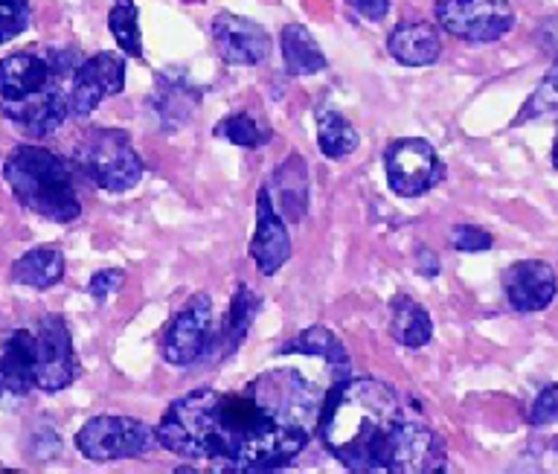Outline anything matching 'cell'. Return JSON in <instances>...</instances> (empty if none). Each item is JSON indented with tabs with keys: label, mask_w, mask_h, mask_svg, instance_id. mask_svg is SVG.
I'll use <instances>...</instances> for the list:
<instances>
[{
	"label": "cell",
	"mask_w": 558,
	"mask_h": 474,
	"mask_svg": "<svg viewBox=\"0 0 558 474\" xmlns=\"http://www.w3.org/2000/svg\"><path fill=\"white\" fill-rule=\"evenodd\" d=\"M326 387L300 367H274L235 390L201 387L174 399L157 442L216 472H277L317 437Z\"/></svg>",
	"instance_id": "1"
},
{
	"label": "cell",
	"mask_w": 558,
	"mask_h": 474,
	"mask_svg": "<svg viewBox=\"0 0 558 474\" xmlns=\"http://www.w3.org/2000/svg\"><path fill=\"white\" fill-rule=\"evenodd\" d=\"M317 437L349 472H445V446L410 396L381 378H340L323 402Z\"/></svg>",
	"instance_id": "2"
},
{
	"label": "cell",
	"mask_w": 558,
	"mask_h": 474,
	"mask_svg": "<svg viewBox=\"0 0 558 474\" xmlns=\"http://www.w3.org/2000/svg\"><path fill=\"white\" fill-rule=\"evenodd\" d=\"M3 178L17 202L41 219L68 224L82 212L73 169L50 149H41V146L12 149L3 163Z\"/></svg>",
	"instance_id": "3"
},
{
	"label": "cell",
	"mask_w": 558,
	"mask_h": 474,
	"mask_svg": "<svg viewBox=\"0 0 558 474\" xmlns=\"http://www.w3.org/2000/svg\"><path fill=\"white\" fill-rule=\"evenodd\" d=\"M76 167L105 193H129L143 178V160L120 129H94L87 134L78 143Z\"/></svg>",
	"instance_id": "4"
},
{
	"label": "cell",
	"mask_w": 558,
	"mask_h": 474,
	"mask_svg": "<svg viewBox=\"0 0 558 474\" xmlns=\"http://www.w3.org/2000/svg\"><path fill=\"white\" fill-rule=\"evenodd\" d=\"M157 446V430L131 416H94L76 434V448L94 463L134 460Z\"/></svg>",
	"instance_id": "5"
},
{
	"label": "cell",
	"mask_w": 558,
	"mask_h": 474,
	"mask_svg": "<svg viewBox=\"0 0 558 474\" xmlns=\"http://www.w3.org/2000/svg\"><path fill=\"white\" fill-rule=\"evenodd\" d=\"M434 12L445 33L471 45H492L514 27L509 0H436Z\"/></svg>",
	"instance_id": "6"
},
{
	"label": "cell",
	"mask_w": 558,
	"mask_h": 474,
	"mask_svg": "<svg viewBox=\"0 0 558 474\" xmlns=\"http://www.w3.org/2000/svg\"><path fill=\"white\" fill-rule=\"evenodd\" d=\"M384 172L399 198H418L442 181L445 167L430 143L422 137H404L384 151Z\"/></svg>",
	"instance_id": "7"
},
{
	"label": "cell",
	"mask_w": 558,
	"mask_h": 474,
	"mask_svg": "<svg viewBox=\"0 0 558 474\" xmlns=\"http://www.w3.org/2000/svg\"><path fill=\"white\" fill-rule=\"evenodd\" d=\"M35 387L44 393H59L78 376L76 352L68 324L59 315H47L35 326Z\"/></svg>",
	"instance_id": "8"
},
{
	"label": "cell",
	"mask_w": 558,
	"mask_h": 474,
	"mask_svg": "<svg viewBox=\"0 0 558 474\" xmlns=\"http://www.w3.org/2000/svg\"><path fill=\"white\" fill-rule=\"evenodd\" d=\"M125 88V59L120 53H96L76 64L70 76L68 106L73 114H90L102 99Z\"/></svg>",
	"instance_id": "9"
},
{
	"label": "cell",
	"mask_w": 558,
	"mask_h": 474,
	"mask_svg": "<svg viewBox=\"0 0 558 474\" xmlns=\"http://www.w3.org/2000/svg\"><path fill=\"white\" fill-rule=\"evenodd\" d=\"M209 332H213V300L207 294H195L166 329L163 358L172 367H192L207 350Z\"/></svg>",
	"instance_id": "10"
},
{
	"label": "cell",
	"mask_w": 558,
	"mask_h": 474,
	"mask_svg": "<svg viewBox=\"0 0 558 474\" xmlns=\"http://www.w3.org/2000/svg\"><path fill=\"white\" fill-rule=\"evenodd\" d=\"M73 64L38 53H15L0 62V102H21L59 80L73 76Z\"/></svg>",
	"instance_id": "11"
},
{
	"label": "cell",
	"mask_w": 558,
	"mask_h": 474,
	"mask_svg": "<svg viewBox=\"0 0 558 474\" xmlns=\"http://www.w3.org/2000/svg\"><path fill=\"white\" fill-rule=\"evenodd\" d=\"M35 390V335L17 329L0 350V411H17Z\"/></svg>",
	"instance_id": "12"
},
{
	"label": "cell",
	"mask_w": 558,
	"mask_h": 474,
	"mask_svg": "<svg viewBox=\"0 0 558 474\" xmlns=\"http://www.w3.org/2000/svg\"><path fill=\"white\" fill-rule=\"evenodd\" d=\"M213 41L227 64L256 68L270 56V36L251 19L218 12L213 19Z\"/></svg>",
	"instance_id": "13"
},
{
	"label": "cell",
	"mask_w": 558,
	"mask_h": 474,
	"mask_svg": "<svg viewBox=\"0 0 558 474\" xmlns=\"http://www.w3.org/2000/svg\"><path fill=\"white\" fill-rule=\"evenodd\" d=\"M291 251L294 247H291L288 221L274 207L268 190L262 186L259 198H256V230H253L251 239V259L265 277H274L291 259Z\"/></svg>",
	"instance_id": "14"
},
{
	"label": "cell",
	"mask_w": 558,
	"mask_h": 474,
	"mask_svg": "<svg viewBox=\"0 0 558 474\" xmlns=\"http://www.w3.org/2000/svg\"><path fill=\"white\" fill-rule=\"evenodd\" d=\"M64 82L59 80L47 85L44 90H38L35 97H26L21 102H0V111L3 117H9L12 123H17L26 134L33 137H47L59 129L70 114L68 106V90H64Z\"/></svg>",
	"instance_id": "15"
},
{
	"label": "cell",
	"mask_w": 558,
	"mask_h": 474,
	"mask_svg": "<svg viewBox=\"0 0 558 474\" xmlns=\"http://www.w3.org/2000/svg\"><path fill=\"white\" fill-rule=\"evenodd\" d=\"M504 291L514 312H521V315L544 312L556 300V271L541 259H523V263H514L506 271Z\"/></svg>",
	"instance_id": "16"
},
{
	"label": "cell",
	"mask_w": 558,
	"mask_h": 474,
	"mask_svg": "<svg viewBox=\"0 0 558 474\" xmlns=\"http://www.w3.org/2000/svg\"><path fill=\"white\" fill-rule=\"evenodd\" d=\"M387 50L404 68H427L442 56V38L439 29L427 21L399 24L387 38Z\"/></svg>",
	"instance_id": "17"
},
{
	"label": "cell",
	"mask_w": 558,
	"mask_h": 474,
	"mask_svg": "<svg viewBox=\"0 0 558 474\" xmlns=\"http://www.w3.org/2000/svg\"><path fill=\"white\" fill-rule=\"evenodd\" d=\"M265 190H268L274 207L282 212V219H303L308 210V169H305L303 158L291 155L288 160H282Z\"/></svg>",
	"instance_id": "18"
},
{
	"label": "cell",
	"mask_w": 558,
	"mask_h": 474,
	"mask_svg": "<svg viewBox=\"0 0 558 474\" xmlns=\"http://www.w3.org/2000/svg\"><path fill=\"white\" fill-rule=\"evenodd\" d=\"M256 312H259V297L253 294L251 285H239L233 294V303H230V312H227L225 317V324H221V329H218L216 335L209 332L207 350H204L201 358L216 361L218 355L225 358V355H230L233 350H239V343L244 341V335L251 329Z\"/></svg>",
	"instance_id": "19"
},
{
	"label": "cell",
	"mask_w": 558,
	"mask_h": 474,
	"mask_svg": "<svg viewBox=\"0 0 558 474\" xmlns=\"http://www.w3.org/2000/svg\"><path fill=\"white\" fill-rule=\"evenodd\" d=\"M279 355H305V358L326 361V367L331 369V381L347 378L349 373V355L343 350V343L335 332H329L326 326H312L294 338V341L282 343Z\"/></svg>",
	"instance_id": "20"
},
{
	"label": "cell",
	"mask_w": 558,
	"mask_h": 474,
	"mask_svg": "<svg viewBox=\"0 0 558 474\" xmlns=\"http://www.w3.org/2000/svg\"><path fill=\"white\" fill-rule=\"evenodd\" d=\"M279 47H282L288 76H314V73L326 71V64H329L320 45L314 41V36L303 24H288L279 36Z\"/></svg>",
	"instance_id": "21"
},
{
	"label": "cell",
	"mask_w": 558,
	"mask_h": 474,
	"mask_svg": "<svg viewBox=\"0 0 558 474\" xmlns=\"http://www.w3.org/2000/svg\"><path fill=\"white\" fill-rule=\"evenodd\" d=\"M12 282L29 285V289H52L64 277V256L59 247H33L24 256H17L9 271Z\"/></svg>",
	"instance_id": "22"
},
{
	"label": "cell",
	"mask_w": 558,
	"mask_h": 474,
	"mask_svg": "<svg viewBox=\"0 0 558 474\" xmlns=\"http://www.w3.org/2000/svg\"><path fill=\"white\" fill-rule=\"evenodd\" d=\"M390 335L401 347L418 350V347H425L434 338V320H430L425 308L418 306L416 300L399 294L390 306Z\"/></svg>",
	"instance_id": "23"
},
{
	"label": "cell",
	"mask_w": 558,
	"mask_h": 474,
	"mask_svg": "<svg viewBox=\"0 0 558 474\" xmlns=\"http://www.w3.org/2000/svg\"><path fill=\"white\" fill-rule=\"evenodd\" d=\"M317 143H320V151L326 158L340 160L357 149L361 137H357L355 125L349 123L340 111L320 108L317 111Z\"/></svg>",
	"instance_id": "24"
},
{
	"label": "cell",
	"mask_w": 558,
	"mask_h": 474,
	"mask_svg": "<svg viewBox=\"0 0 558 474\" xmlns=\"http://www.w3.org/2000/svg\"><path fill=\"white\" fill-rule=\"evenodd\" d=\"M108 29L117 45L131 59H143V38H140V15L134 0H117L108 12Z\"/></svg>",
	"instance_id": "25"
},
{
	"label": "cell",
	"mask_w": 558,
	"mask_h": 474,
	"mask_svg": "<svg viewBox=\"0 0 558 474\" xmlns=\"http://www.w3.org/2000/svg\"><path fill=\"white\" fill-rule=\"evenodd\" d=\"M216 137H221V141L233 143V146H242V149H259V146H265V143H270V125L259 123L256 117L244 114V111H239V114H230L225 117L221 123H216Z\"/></svg>",
	"instance_id": "26"
},
{
	"label": "cell",
	"mask_w": 558,
	"mask_h": 474,
	"mask_svg": "<svg viewBox=\"0 0 558 474\" xmlns=\"http://www.w3.org/2000/svg\"><path fill=\"white\" fill-rule=\"evenodd\" d=\"M556 111H558V59L556 64L547 71V76H544V82L538 85V90L530 97V102L523 106V111L518 114L514 125L526 123V120H535V117L556 114Z\"/></svg>",
	"instance_id": "27"
},
{
	"label": "cell",
	"mask_w": 558,
	"mask_h": 474,
	"mask_svg": "<svg viewBox=\"0 0 558 474\" xmlns=\"http://www.w3.org/2000/svg\"><path fill=\"white\" fill-rule=\"evenodd\" d=\"M192 106H195V90L190 85H181V82L166 85V82H160V90H157V111L160 114H169L174 123H181L183 117L192 111Z\"/></svg>",
	"instance_id": "28"
},
{
	"label": "cell",
	"mask_w": 558,
	"mask_h": 474,
	"mask_svg": "<svg viewBox=\"0 0 558 474\" xmlns=\"http://www.w3.org/2000/svg\"><path fill=\"white\" fill-rule=\"evenodd\" d=\"M29 0H0V45H7L29 27Z\"/></svg>",
	"instance_id": "29"
},
{
	"label": "cell",
	"mask_w": 558,
	"mask_h": 474,
	"mask_svg": "<svg viewBox=\"0 0 558 474\" xmlns=\"http://www.w3.org/2000/svg\"><path fill=\"white\" fill-rule=\"evenodd\" d=\"M451 239H453V247L462 251V254H483L488 247L495 245V239L492 233H486L483 228H474V224H457L451 230Z\"/></svg>",
	"instance_id": "30"
},
{
	"label": "cell",
	"mask_w": 558,
	"mask_h": 474,
	"mask_svg": "<svg viewBox=\"0 0 558 474\" xmlns=\"http://www.w3.org/2000/svg\"><path fill=\"white\" fill-rule=\"evenodd\" d=\"M530 425L535 428H544V425H553L558 422V385H547L535 396V402L530 408Z\"/></svg>",
	"instance_id": "31"
},
{
	"label": "cell",
	"mask_w": 558,
	"mask_h": 474,
	"mask_svg": "<svg viewBox=\"0 0 558 474\" xmlns=\"http://www.w3.org/2000/svg\"><path fill=\"white\" fill-rule=\"evenodd\" d=\"M122 282H125V274L117 271V268H108V271H96L94 277H90L87 291H90V297L102 306L105 300L111 297V294H117V289H120Z\"/></svg>",
	"instance_id": "32"
},
{
	"label": "cell",
	"mask_w": 558,
	"mask_h": 474,
	"mask_svg": "<svg viewBox=\"0 0 558 474\" xmlns=\"http://www.w3.org/2000/svg\"><path fill=\"white\" fill-rule=\"evenodd\" d=\"M347 3L366 21H384L390 12V0H347Z\"/></svg>",
	"instance_id": "33"
},
{
	"label": "cell",
	"mask_w": 558,
	"mask_h": 474,
	"mask_svg": "<svg viewBox=\"0 0 558 474\" xmlns=\"http://www.w3.org/2000/svg\"><path fill=\"white\" fill-rule=\"evenodd\" d=\"M416 259H418V274H422V277H436V274H439V259H436L427 247L418 251Z\"/></svg>",
	"instance_id": "34"
},
{
	"label": "cell",
	"mask_w": 558,
	"mask_h": 474,
	"mask_svg": "<svg viewBox=\"0 0 558 474\" xmlns=\"http://www.w3.org/2000/svg\"><path fill=\"white\" fill-rule=\"evenodd\" d=\"M547 460H556V463H549V469H558V442H553V448L547 451Z\"/></svg>",
	"instance_id": "35"
},
{
	"label": "cell",
	"mask_w": 558,
	"mask_h": 474,
	"mask_svg": "<svg viewBox=\"0 0 558 474\" xmlns=\"http://www.w3.org/2000/svg\"><path fill=\"white\" fill-rule=\"evenodd\" d=\"M553 167L558 169V137H556V143H553Z\"/></svg>",
	"instance_id": "36"
}]
</instances>
